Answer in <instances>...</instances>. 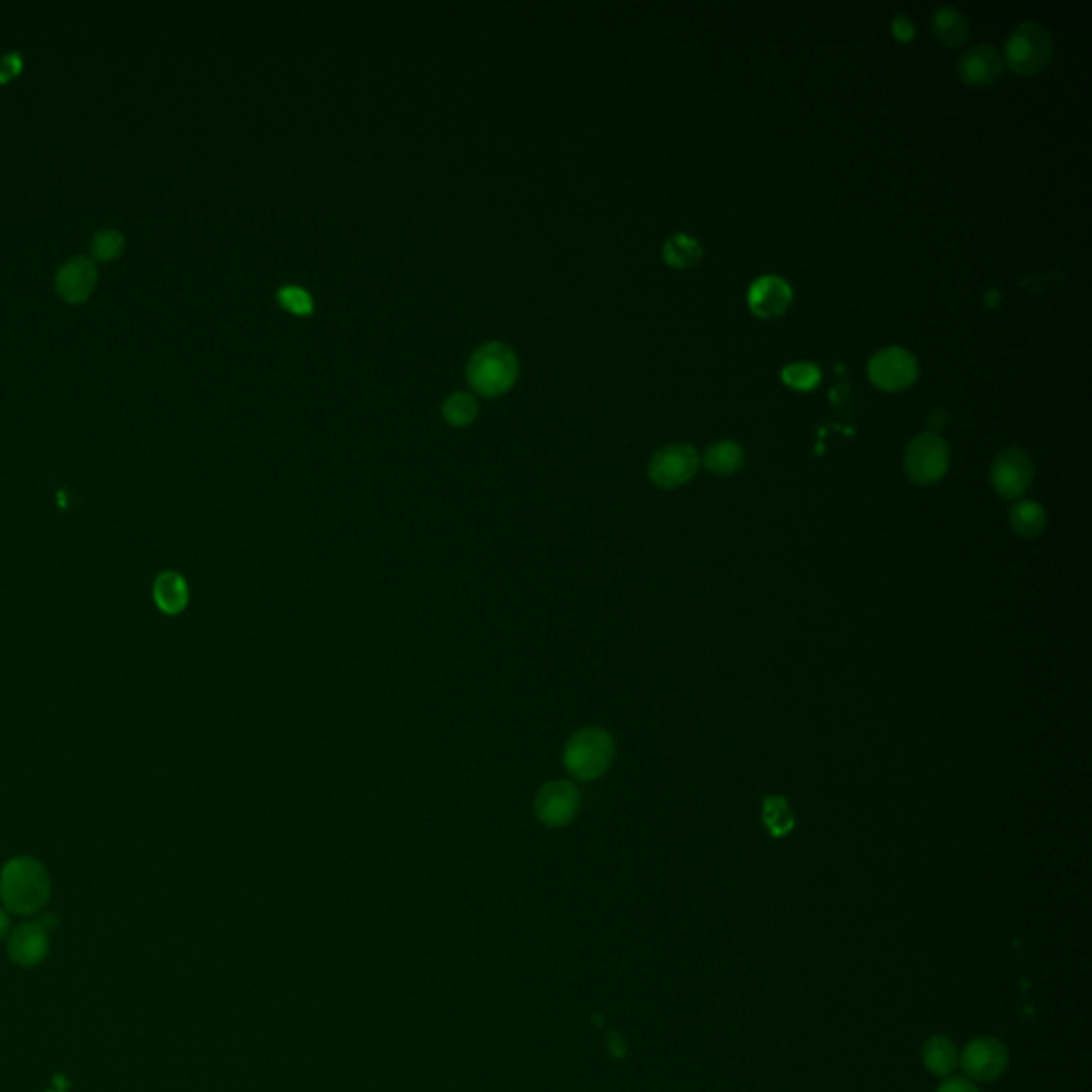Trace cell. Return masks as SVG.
Masks as SVG:
<instances>
[{"label": "cell", "mask_w": 1092, "mask_h": 1092, "mask_svg": "<svg viewBox=\"0 0 1092 1092\" xmlns=\"http://www.w3.org/2000/svg\"><path fill=\"white\" fill-rule=\"evenodd\" d=\"M936 1092H980V1091H978V1087H975V1084H971L969 1080H962V1078H952V1080L943 1082V1084L939 1087V1091Z\"/></svg>", "instance_id": "cell-28"}, {"label": "cell", "mask_w": 1092, "mask_h": 1092, "mask_svg": "<svg viewBox=\"0 0 1092 1092\" xmlns=\"http://www.w3.org/2000/svg\"><path fill=\"white\" fill-rule=\"evenodd\" d=\"M96 286V267L90 258L76 256L67 260L56 273V291L63 299L78 304L90 297Z\"/></svg>", "instance_id": "cell-14"}, {"label": "cell", "mask_w": 1092, "mask_h": 1092, "mask_svg": "<svg viewBox=\"0 0 1092 1092\" xmlns=\"http://www.w3.org/2000/svg\"><path fill=\"white\" fill-rule=\"evenodd\" d=\"M1054 56L1050 30L1039 22H1022L1006 41L1003 63L1015 76H1037L1048 69Z\"/></svg>", "instance_id": "cell-2"}, {"label": "cell", "mask_w": 1092, "mask_h": 1092, "mask_svg": "<svg viewBox=\"0 0 1092 1092\" xmlns=\"http://www.w3.org/2000/svg\"><path fill=\"white\" fill-rule=\"evenodd\" d=\"M0 899L4 907L19 916L39 912L50 899L45 868L32 858H15L0 873Z\"/></svg>", "instance_id": "cell-1"}, {"label": "cell", "mask_w": 1092, "mask_h": 1092, "mask_svg": "<svg viewBox=\"0 0 1092 1092\" xmlns=\"http://www.w3.org/2000/svg\"><path fill=\"white\" fill-rule=\"evenodd\" d=\"M761 820L772 837H785L794 828V813L790 811L787 800L781 796H770L764 800Z\"/></svg>", "instance_id": "cell-21"}, {"label": "cell", "mask_w": 1092, "mask_h": 1092, "mask_svg": "<svg viewBox=\"0 0 1092 1092\" xmlns=\"http://www.w3.org/2000/svg\"><path fill=\"white\" fill-rule=\"evenodd\" d=\"M702 463L711 474L730 476L745 466V450L734 440H722L706 448Z\"/></svg>", "instance_id": "cell-16"}, {"label": "cell", "mask_w": 1092, "mask_h": 1092, "mask_svg": "<svg viewBox=\"0 0 1092 1092\" xmlns=\"http://www.w3.org/2000/svg\"><path fill=\"white\" fill-rule=\"evenodd\" d=\"M1009 523L1011 529L1026 540H1033L1043 534L1046 529V510L1043 505L1033 502V500H1022L1013 504L1009 512Z\"/></svg>", "instance_id": "cell-17"}, {"label": "cell", "mask_w": 1092, "mask_h": 1092, "mask_svg": "<svg viewBox=\"0 0 1092 1092\" xmlns=\"http://www.w3.org/2000/svg\"><path fill=\"white\" fill-rule=\"evenodd\" d=\"M518 363L514 352L500 341L481 346L468 363V380L483 395H500L516 380Z\"/></svg>", "instance_id": "cell-4"}, {"label": "cell", "mask_w": 1092, "mask_h": 1092, "mask_svg": "<svg viewBox=\"0 0 1092 1092\" xmlns=\"http://www.w3.org/2000/svg\"><path fill=\"white\" fill-rule=\"evenodd\" d=\"M892 32H894V37H896L899 41H905V43H907V41H912V39H914V35H916L914 24H912V19H909L907 15H896V17H894V22H892Z\"/></svg>", "instance_id": "cell-27"}, {"label": "cell", "mask_w": 1092, "mask_h": 1092, "mask_svg": "<svg viewBox=\"0 0 1092 1092\" xmlns=\"http://www.w3.org/2000/svg\"><path fill=\"white\" fill-rule=\"evenodd\" d=\"M476 413H478V406H476L474 397L468 393H455L442 406L444 419L455 427H463V424L472 422L476 419Z\"/></svg>", "instance_id": "cell-23"}, {"label": "cell", "mask_w": 1092, "mask_h": 1092, "mask_svg": "<svg viewBox=\"0 0 1092 1092\" xmlns=\"http://www.w3.org/2000/svg\"><path fill=\"white\" fill-rule=\"evenodd\" d=\"M702 246L689 235H673L664 244V260L674 269H691L702 260Z\"/></svg>", "instance_id": "cell-20"}, {"label": "cell", "mask_w": 1092, "mask_h": 1092, "mask_svg": "<svg viewBox=\"0 0 1092 1092\" xmlns=\"http://www.w3.org/2000/svg\"><path fill=\"white\" fill-rule=\"evenodd\" d=\"M903 463L914 483L934 485L949 468V446L939 433L926 431L909 442Z\"/></svg>", "instance_id": "cell-5"}, {"label": "cell", "mask_w": 1092, "mask_h": 1092, "mask_svg": "<svg viewBox=\"0 0 1092 1092\" xmlns=\"http://www.w3.org/2000/svg\"><path fill=\"white\" fill-rule=\"evenodd\" d=\"M19 69H22V58H19L15 52L4 54V56L0 58V82L11 80L13 76H17V73H19Z\"/></svg>", "instance_id": "cell-26"}, {"label": "cell", "mask_w": 1092, "mask_h": 1092, "mask_svg": "<svg viewBox=\"0 0 1092 1092\" xmlns=\"http://www.w3.org/2000/svg\"><path fill=\"white\" fill-rule=\"evenodd\" d=\"M536 818L551 828L568 826L581 811V792L572 781L557 779L540 787L534 803Z\"/></svg>", "instance_id": "cell-8"}, {"label": "cell", "mask_w": 1092, "mask_h": 1092, "mask_svg": "<svg viewBox=\"0 0 1092 1092\" xmlns=\"http://www.w3.org/2000/svg\"><path fill=\"white\" fill-rule=\"evenodd\" d=\"M932 32L943 45L958 48V45L967 43L971 26H969V19L958 9L941 6L932 13Z\"/></svg>", "instance_id": "cell-15"}, {"label": "cell", "mask_w": 1092, "mask_h": 1092, "mask_svg": "<svg viewBox=\"0 0 1092 1092\" xmlns=\"http://www.w3.org/2000/svg\"><path fill=\"white\" fill-rule=\"evenodd\" d=\"M960 1063L969 1078L988 1082L1006 1071L1008 1050L997 1039H975L965 1048Z\"/></svg>", "instance_id": "cell-10"}, {"label": "cell", "mask_w": 1092, "mask_h": 1092, "mask_svg": "<svg viewBox=\"0 0 1092 1092\" xmlns=\"http://www.w3.org/2000/svg\"><path fill=\"white\" fill-rule=\"evenodd\" d=\"M866 372L877 389L896 393L909 389L918 380V361L909 350L890 346L871 356Z\"/></svg>", "instance_id": "cell-6"}, {"label": "cell", "mask_w": 1092, "mask_h": 1092, "mask_svg": "<svg viewBox=\"0 0 1092 1092\" xmlns=\"http://www.w3.org/2000/svg\"><path fill=\"white\" fill-rule=\"evenodd\" d=\"M122 248H124V235L113 229L98 231L92 240V254L98 260H111L122 253Z\"/></svg>", "instance_id": "cell-24"}, {"label": "cell", "mask_w": 1092, "mask_h": 1092, "mask_svg": "<svg viewBox=\"0 0 1092 1092\" xmlns=\"http://www.w3.org/2000/svg\"><path fill=\"white\" fill-rule=\"evenodd\" d=\"M6 932H9V918L4 912H0V941L6 936Z\"/></svg>", "instance_id": "cell-30"}, {"label": "cell", "mask_w": 1092, "mask_h": 1092, "mask_svg": "<svg viewBox=\"0 0 1092 1092\" xmlns=\"http://www.w3.org/2000/svg\"><path fill=\"white\" fill-rule=\"evenodd\" d=\"M700 468V455L691 444H669L649 461V478L660 489H676L689 483Z\"/></svg>", "instance_id": "cell-7"}, {"label": "cell", "mask_w": 1092, "mask_h": 1092, "mask_svg": "<svg viewBox=\"0 0 1092 1092\" xmlns=\"http://www.w3.org/2000/svg\"><path fill=\"white\" fill-rule=\"evenodd\" d=\"M781 380L796 391H811L822 380V369L813 363H794L781 369Z\"/></svg>", "instance_id": "cell-22"}, {"label": "cell", "mask_w": 1092, "mask_h": 1092, "mask_svg": "<svg viewBox=\"0 0 1092 1092\" xmlns=\"http://www.w3.org/2000/svg\"><path fill=\"white\" fill-rule=\"evenodd\" d=\"M1033 478H1035V466H1033L1028 453L1022 448L1001 450L993 463V470H990L993 487L1006 500L1022 498L1030 489Z\"/></svg>", "instance_id": "cell-9"}, {"label": "cell", "mask_w": 1092, "mask_h": 1092, "mask_svg": "<svg viewBox=\"0 0 1092 1092\" xmlns=\"http://www.w3.org/2000/svg\"><path fill=\"white\" fill-rule=\"evenodd\" d=\"M278 299L293 314L304 316V314L312 312V297L304 288H299V286H284V288H280Z\"/></svg>", "instance_id": "cell-25"}, {"label": "cell", "mask_w": 1092, "mask_h": 1092, "mask_svg": "<svg viewBox=\"0 0 1092 1092\" xmlns=\"http://www.w3.org/2000/svg\"><path fill=\"white\" fill-rule=\"evenodd\" d=\"M943 420H945V413H943V410H932V415H930V419H928V424H930L932 429H939V427L943 424Z\"/></svg>", "instance_id": "cell-29"}, {"label": "cell", "mask_w": 1092, "mask_h": 1092, "mask_svg": "<svg viewBox=\"0 0 1092 1092\" xmlns=\"http://www.w3.org/2000/svg\"><path fill=\"white\" fill-rule=\"evenodd\" d=\"M612 759L615 741L606 730L597 726H585L577 730L564 750L566 770L581 781L599 779L610 768Z\"/></svg>", "instance_id": "cell-3"}, {"label": "cell", "mask_w": 1092, "mask_h": 1092, "mask_svg": "<svg viewBox=\"0 0 1092 1092\" xmlns=\"http://www.w3.org/2000/svg\"><path fill=\"white\" fill-rule=\"evenodd\" d=\"M926 1067L936 1076H949L958 1065V1050L947 1037H932L925 1048Z\"/></svg>", "instance_id": "cell-19"}, {"label": "cell", "mask_w": 1092, "mask_h": 1092, "mask_svg": "<svg viewBox=\"0 0 1092 1092\" xmlns=\"http://www.w3.org/2000/svg\"><path fill=\"white\" fill-rule=\"evenodd\" d=\"M50 949L48 930L41 922L17 926L9 936V956L19 967L39 965Z\"/></svg>", "instance_id": "cell-13"}, {"label": "cell", "mask_w": 1092, "mask_h": 1092, "mask_svg": "<svg viewBox=\"0 0 1092 1092\" xmlns=\"http://www.w3.org/2000/svg\"><path fill=\"white\" fill-rule=\"evenodd\" d=\"M1003 56L995 45L978 43L958 58V76L965 84L990 85L1003 73Z\"/></svg>", "instance_id": "cell-11"}, {"label": "cell", "mask_w": 1092, "mask_h": 1092, "mask_svg": "<svg viewBox=\"0 0 1092 1092\" xmlns=\"http://www.w3.org/2000/svg\"><path fill=\"white\" fill-rule=\"evenodd\" d=\"M154 599L159 604L161 610H165L168 615H175V612H181L188 604V588H186V581L175 575V572H165L157 579V585H154Z\"/></svg>", "instance_id": "cell-18"}, {"label": "cell", "mask_w": 1092, "mask_h": 1092, "mask_svg": "<svg viewBox=\"0 0 1092 1092\" xmlns=\"http://www.w3.org/2000/svg\"><path fill=\"white\" fill-rule=\"evenodd\" d=\"M792 286L779 275H761L750 286L747 304L759 319H774L787 312L792 306Z\"/></svg>", "instance_id": "cell-12"}]
</instances>
